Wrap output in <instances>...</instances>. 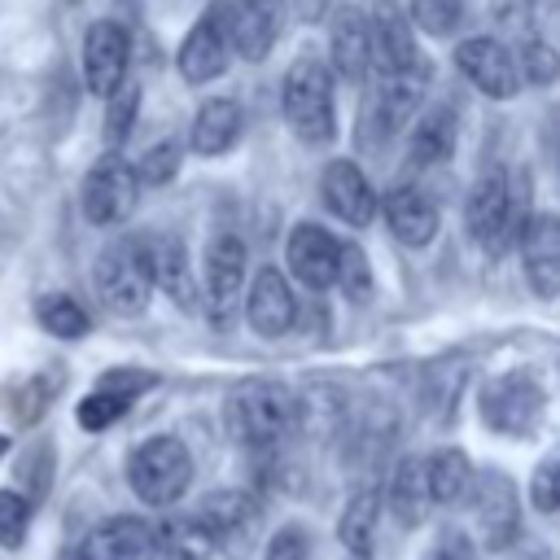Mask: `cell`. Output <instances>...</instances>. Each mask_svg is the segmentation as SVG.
Returning a JSON list of instances; mask_svg holds the SVG:
<instances>
[{"label": "cell", "instance_id": "cell-1", "mask_svg": "<svg viewBox=\"0 0 560 560\" xmlns=\"http://www.w3.org/2000/svg\"><path fill=\"white\" fill-rule=\"evenodd\" d=\"M280 109H284V122L289 131L302 140V144H328L337 136V96H332V70L302 52L289 70H284V83H280Z\"/></svg>", "mask_w": 560, "mask_h": 560}, {"label": "cell", "instance_id": "cell-2", "mask_svg": "<svg viewBox=\"0 0 560 560\" xmlns=\"http://www.w3.org/2000/svg\"><path fill=\"white\" fill-rule=\"evenodd\" d=\"M92 284H96V298H101V306L109 315H122V319L144 315L149 311V298H153V267H149L144 236H118V241H109L96 254Z\"/></svg>", "mask_w": 560, "mask_h": 560}, {"label": "cell", "instance_id": "cell-3", "mask_svg": "<svg viewBox=\"0 0 560 560\" xmlns=\"http://www.w3.org/2000/svg\"><path fill=\"white\" fill-rule=\"evenodd\" d=\"M228 433L249 451H271L293 433V394L280 381H241L223 402Z\"/></svg>", "mask_w": 560, "mask_h": 560}, {"label": "cell", "instance_id": "cell-4", "mask_svg": "<svg viewBox=\"0 0 560 560\" xmlns=\"http://www.w3.org/2000/svg\"><path fill=\"white\" fill-rule=\"evenodd\" d=\"M127 481L136 490L140 503L149 508H171L184 499L188 481H192V455L179 438L171 433H158V438H144L131 459H127Z\"/></svg>", "mask_w": 560, "mask_h": 560}, {"label": "cell", "instance_id": "cell-5", "mask_svg": "<svg viewBox=\"0 0 560 560\" xmlns=\"http://www.w3.org/2000/svg\"><path fill=\"white\" fill-rule=\"evenodd\" d=\"M464 223H468V236L486 249V254H503L521 223H525V210H521V197L508 179V171H486L472 192H468V206H464Z\"/></svg>", "mask_w": 560, "mask_h": 560}, {"label": "cell", "instance_id": "cell-6", "mask_svg": "<svg viewBox=\"0 0 560 560\" xmlns=\"http://www.w3.org/2000/svg\"><path fill=\"white\" fill-rule=\"evenodd\" d=\"M542 416H547V389L538 385L534 372L512 368V372H499L486 381V389H481L486 429H494L503 438H529V433H538Z\"/></svg>", "mask_w": 560, "mask_h": 560}, {"label": "cell", "instance_id": "cell-7", "mask_svg": "<svg viewBox=\"0 0 560 560\" xmlns=\"http://www.w3.org/2000/svg\"><path fill=\"white\" fill-rule=\"evenodd\" d=\"M424 79H429V70L372 74V88L363 101V140L368 144H385L402 127H411V118L420 114V101H424Z\"/></svg>", "mask_w": 560, "mask_h": 560}, {"label": "cell", "instance_id": "cell-8", "mask_svg": "<svg viewBox=\"0 0 560 560\" xmlns=\"http://www.w3.org/2000/svg\"><path fill=\"white\" fill-rule=\"evenodd\" d=\"M245 241L232 232H219L206 245V262H201V306L210 315V324L228 328L245 302Z\"/></svg>", "mask_w": 560, "mask_h": 560}, {"label": "cell", "instance_id": "cell-9", "mask_svg": "<svg viewBox=\"0 0 560 560\" xmlns=\"http://www.w3.org/2000/svg\"><path fill=\"white\" fill-rule=\"evenodd\" d=\"M197 516H201L214 551H223L228 560H245L262 534V503L249 490H214L201 499Z\"/></svg>", "mask_w": 560, "mask_h": 560}, {"label": "cell", "instance_id": "cell-10", "mask_svg": "<svg viewBox=\"0 0 560 560\" xmlns=\"http://www.w3.org/2000/svg\"><path fill=\"white\" fill-rule=\"evenodd\" d=\"M468 503H472L477 538H481L486 551H508L521 538V494H516V486L503 468L477 472L472 490H468Z\"/></svg>", "mask_w": 560, "mask_h": 560}, {"label": "cell", "instance_id": "cell-11", "mask_svg": "<svg viewBox=\"0 0 560 560\" xmlns=\"http://www.w3.org/2000/svg\"><path fill=\"white\" fill-rule=\"evenodd\" d=\"M232 52H236V48H232V26H228V0H214V4L192 22V31L184 35L175 61H179L184 83H210V79H219V74L228 70Z\"/></svg>", "mask_w": 560, "mask_h": 560}, {"label": "cell", "instance_id": "cell-12", "mask_svg": "<svg viewBox=\"0 0 560 560\" xmlns=\"http://www.w3.org/2000/svg\"><path fill=\"white\" fill-rule=\"evenodd\" d=\"M136 197H140L136 166L127 158H118V153L96 158V166L83 179V214H88V223H96V228L122 223L136 210Z\"/></svg>", "mask_w": 560, "mask_h": 560}, {"label": "cell", "instance_id": "cell-13", "mask_svg": "<svg viewBox=\"0 0 560 560\" xmlns=\"http://www.w3.org/2000/svg\"><path fill=\"white\" fill-rule=\"evenodd\" d=\"M368 57L372 74H398V70H429L411 39V18L394 0H376L368 13Z\"/></svg>", "mask_w": 560, "mask_h": 560}, {"label": "cell", "instance_id": "cell-14", "mask_svg": "<svg viewBox=\"0 0 560 560\" xmlns=\"http://www.w3.org/2000/svg\"><path fill=\"white\" fill-rule=\"evenodd\" d=\"M455 70L477 88L486 92L490 101H512L521 92V74H516V61L512 52L490 39V35H472V39H459L455 44Z\"/></svg>", "mask_w": 560, "mask_h": 560}, {"label": "cell", "instance_id": "cell-15", "mask_svg": "<svg viewBox=\"0 0 560 560\" xmlns=\"http://www.w3.org/2000/svg\"><path fill=\"white\" fill-rule=\"evenodd\" d=\"M127 66H131V39L118 22L101 18L88 26L83 35V79H88V92L96 96H109L127 83Z\"/></svg>", "mask_w": 560, "mask_h": 560}, {"label": "cell", "instance_id": "cell-16", "mask_svg": "<svg viewBox=\"0 0 560 560\" xmlns=\"http://www.w3.org/2000/svg\"><path fill=\"white\" fill-rule=\"evenodd\" d=\"M79 560H162L158 529L144 516H105L88 529Z\"/></svg>", "mask_w": 560, "mask_h": 560}, {"label": "cell", "instance_id": "cell-17", "mask_svg": "<svg viewBox=\"0 0 560 560\" xmlns=\"http://www.w3.org/2000/svg\"><path fill=\"white\" fill-rule=\"evenodd\" d=\"M525 280L538 298H560V214H534L516 232Z\"/></svg>", "mask_w": 560, "mask_h": 560}, {"label": "cell", "instance_id": "cell-18", "mask_svg": "<svg viewBox=\"0 0 560 560\" xmlns=\"http://www.w3.org/2000/svg\"><path fill=\"white\" fill-rule=\"evenodd\" d=\"M319 192H324V206L350 223V228H368L376 219V188L368 184V175L350 162V158H332L319 175Z\"/></svg>", "mask_w": 560, "mask_h": 560}, {"label": "cell", "instance_id": "cell-19", "mask_svg": "<svg viewBox=\"0 0 560 560\" xmlns=\"http://www.w3.org/2000/svg\"><path fill=\"white\" fill-rule=\"evenodd\" d=\"M381 214H385V228L398 245L407 249H424L433 236H438V206L424 188L416 184H398L385 192V201H376Z\"/></svg>", "mask_w": 560, "mask_h": 560}, {"label": "cell", "instance_id": "cell-20", "mask_svg": "<svg viewBox=\"0 0 560 560\" xmlns=\"http://www.w3.org/2000/svg\"><path fill=\"white\" fill-rule=\"evenodd\" d=\"M245 319L258 337H284L293 324H298V298H293V284L276 271V267H262L245 293Z\"/></svg>", "mask_w": 560, "mask_h": 560}, {"label": "cell", "instance_id": "cell-21", "mask_svg": "<svg viewBox=\"0 0 560 560\" xmlns=\"http://www.w3.org/2000/svg\"><path fill=\"white\" fill-rule=\"evenodd\" d=\"M337 249H341V241H337L328 228H319V223H298V228L289 232L284 262H289L293 280H302L306 289L319 293V289H328L332 276H337Z\"/></svg>", "mask_w": 560, "mask_h": 560}, {"label": "cell", "instance_id": "cell-22", "mask_svg": "<svg viewBox=\"0 0 560 560\" xmlns=\"http://www.w3.org/2000/svg\"><path fill=\"white\" fill-rule=\"evenodd\" d=\"M232 48L249 61H262L284 26V0H228Z\"/></svg>", "mask_w": 560, "mask_h": 560}, {"label": "cell", "instance_id": "cell-23", "mask_svg": "<svg viewBox=\"0 0 560 560\" xmlns=\"http://www.w3.org/2000/svg\"><path fill=\"white\" fill-rule=\"evenodd\" d=\"M144 249H149V267H153V289H162L179 311H197V284H192V262H188V249L179 236L171 232H153L144 236Z\"/></svg>", "mask_w": 560, "mask_h": 560}, {"label": "cell", "instance_id": "cell-24", "mask_svg": "<svg viewBox=\"0 0 560 560\" xmlns=\"http://www.w3.org/2000/svg\"><path fill=\"white\" fill-rule=\"evenodd\" d=\"M241 127H245L241 105L228 101V96H210V101H201L197 114H192L188 144H192V153H201V158H219V153H228V149L241 140Z\"/></svg>", "mask_w": 560, "mask_h": 560}, {"label": "cell", "instance_id": "cell-25", "mask_svg": "<svg viewBox=\"0 0 560 560\" xmlns=\"http://www.w3.org/2000/svg\"><path fill=\"white\" fill-rule=\"evenodd\" d=\"M459 140V118L451 105H429L411 118V136H407V158L416 166H438L455 153Z\"/></svg>", "mask_w": 560, "mask_h": 560}, {"label": "cell", "instance_id": "cell-26", "mask_svg": "<svg viewBox=\"0 0 560 560\" xmlns=\"http://www.w3.org/2000/svg\"><path fill=\"white\" fill-rule=\"evenodd\" d=\"M328 61L332 74H341L346 83H363L372 74V57H368V18L359 9H341L328 35Z\"/></svg>", "mask_w": 560, "mask_h": 560}, {"label": "cell", "instance_id": "cell-27", "mask_svg": "<svg viewBox=\"0 0 560 560\" xmlns=\"http://www.w3.org/2000/svg\"><path fill=\"white\" fill-rule=\"evenodd\" d=\"M389 516L402 525V529H416L429 512V477H424V459L420 455H402L389 472V486H385V499Z\"/></svg>", "mask_w": 560, "mask_h": 560}, {"label": "cell", "instance_id": "cell-28", "mask_svg": "<svg viewBox=\"0 0 560 560\" xmlns=\"http://www.w3.org/2000/svg\"><path fill=\"white\" fill-rule=\"evenodd\" d=\"M424 477H429V499L433 503H446V508H459L468 503V490H472V464L464 451L455 446H442L424 459Z\"/></svg>", "mask_w": 560, "mask_h": 560}, {"label": "cell", "instance_id": "cell-29", "mask_svg": "<svg viewBox=\"0 0 560 560\" xmlns=\"http://www.w3.org/2000/svg\"><path fill=\"white\" fill-rule=\"evenodd\" d=\"M376 521H381V490H359L350 503H346V512H341V521H337V542L350 551V556H359V560H368L372 556V542H376Z\"/></svg>", "mask_w": 560, "mask_h": 560}, {"label": "cell", "instance_id": "cell-30", "mask_svg": "<svg viewBox=\"0 0 560 560\" xmlns=\"http://www.w3.org/2000/svg\"><path fill=\"white\" fill-rule=\"evenodd\" d=\"M153 529H158L162 560H206L214 551V542H210V534H206L197 512H171Z\"/></svg>", "mask_w": 560, "mask_h": 560}, {"label": "cell", "instance_id": "cell-31", "mask_svg": "<svg viewBox=\"0 0 560 560\" xmlns=\"http://www.w3.org/2000/svg\"><path fill=\"white\" fill-rule=\"evenodd\" d=\"M346 411L350 407H346V398L332 385H315V389H306V394L293 398V429H306L315 438H328V433L341 429Z\"/></svg>", "mask_w": 560, "mask_h": 560}, {"label": "cell", "instance_id": "cell-32", "mask_svg": "<svg viewBox=\"0 0 560 560\" xmlns=\"http://www.w3.org/2000/svg\"><path fill=\"white\" fill-rule=\"evenodd\" d=\"M35 319H39L44 332H52V337H61V341H74V337L88 332V311H83L70 293H44V298L35 302Z\"/></svg>", "mask_w": 560, "mask_h": 560}, {"label": "cell", "instance_id": "cell-33", "mask_svg": "<svg viewBox=\"0 0 560 560\" xmlns=\"http://www.w3.org/2000/svg\"><path fill=\"white\" fill-rule=\"evenodd\" d=\"M512 61H516V74H521V88L529 83V88H547L551 79H560V52L551 48V44H542V39H521V48L512 52Z\"/></svg>", "mask_w": 560, "mask_h": 560}, {"label": "cell", "instance_id": "cell-34", "mask_svg": "<svg viewBox=\"0 0 560 560\" xmlns=\"http://www.w3.org/2000/svg\"><path fill=\"white\" fill-rule=\"evenodd\" d=\"M332 284H341V293H346L350 302H368V298H372V262H368V254H363L354 241H341Z\"/></svg>", "mask_w": 560, "mask_h": 560}, {"label": "cell", "instance_id": "cell-35", "mask_svg": "<svg viewBox=\"0 0 560 560\" xmlns=\"http://www.w3.org/2000/svg\"><path fill=\"white\" fill-rule=\"evenodd\" d=\"M61 381H66L61 372H35L31 381H22L18 394H13V416H18V424H35V420L48 411V402L57 398Z\"/></svg>", "mask_w": 560, "mask_h": 560}, {"label": "cell", "instance_id": "cell-36", "mask_svg": "<svg viewBox=\"0 0 560 560\" xmlns=\"http://www.w3.org/2000/svg\"><path fill=\"white\" fill-rule=\"evenodd\" d=\"M411 26H420L424 35H451L459 22H464V0H411L407 9Z\"/></svg>", "mask_w": 560, "mask_h": 560}, {"label": "cell", "instance_id": "cell-37", "mask_svg": "<svg viewBox=\"0 0 560 560\" xmlns=\"http://www.w3.org/2000/svg\"><path fill=\"white\" fill-rule=\"evenodd\" d=\"M109 101V114H105V140L109 144H122L131 136V122H136V109H140V88L136 83H122L118 92L105 96Z\"/></svg>", "mask_w": 560, "mask_h": 560}, {"label": "cell", "instance_id": "cell-38", "mask_svg": "<svg viewBox=\"0 0 560 560\" xmlns=\"http://www.w3.org/2000/svg\"><path fill=\"white\" fill-rule=\"evenodd\" d=\"M31 529V499L22 490H0V547H22Z\"/></svg>", "mask_w": 560, "mask_h": 560}, {"label": "cell", "instance_id": "cell-39", "mask_svg": "<svg viewBox=\"0 0 560 560\" xmlns=\"http://www.w3.org/2000/svg\"><path fill=\"white\" fill-rule=\"evenodd\" d=\"M175 171H179V144L175 140L149 144L140 153V162H136V179L140 184H166V179H175Z\"/></svg>", "mask_w": 560, "mask_h": 560}, {"label": "cell", "instance_id": "cell-40", "mask_svg": "<svg viewBox=\"0 0 560 560\" xmlns=\"http://www.w3.org/2000/svg\"><path fill=\"white\" fill-rule=\"evenodd\" d=\"M127 407H131V398H122V394L96 385V389L79 402V424H83V429H109Z\"/></svg>", "mask_w": 560, "mask_h": 560}, {"label": "cell", "instance_id": "cell-41", "mask_svg": "<svg viewBox=\"0 0 560 560\" xmlns=\"http://www.w3.org/2000/svg\"><path fill=\"white\" fill-rule=\"evenodd\" d=\"M529 503L538 512H560V455L542 459L529 477Z\"/></svg>", "mask_w": 560, "mask_h": 560}, {"label": "cell", "instance_id": "cell-42", "mask_svg": "<svg viewBox=\"0 0 560 560\" xmlns=\"http://www.w3.org/2000/svg\"><path fill=\"white\" fill-rule=\"evenodd\" d=\"M262 560H311V534L302 525H284L271 534Z\"/></svg>", "mask_w": 560, "mask_h": 560}, {"label": "cell", "instance_id": "cell-43", "mask_svg": "<svg viewBox=\"0 0 560 560\" xmlns=\"http://www.w3.org/2000/svg\"><path fill=\"white\" fill-rule=\"evenodd\" d=\"M424 560H477V547L468 542L464 529H442V534L433 538V547H429Z\"/></svg>", "mask_w": 560, "mask_h": 560}, {"label": "cell", "instance_id": "cell-44", "mask_svg": "<svg viewBox=\"0 0 560 560\" xmlns=\"http://www.w3.org/2000/svg\"><path fill=\"white\" fill-rule=\"evenodd\" d=\"M153 385V372H136V368H118V372H105L101 376V389H114L122 398H136Z\"/></svg>", "mask_w": 560, "mask_h": 560}, {"label": "cell", "instance_id": "cell-45", "mask_svg": "<svg viewBox=\"0 0 560 560\" xmlns=\"http://www.w3.org/2000/svg\"><path fill=\"white\" fill-rule=\"evenodd\" d=\"M293 9L306 18V22H315V18H324V9H328V0H293Z\"/></svg>", "mask_w": 560, "mask_h": 560}, {"label": "cell", "instance_id": "cell-46", "mask_svg": "<svg viewBox=\"0 0 560 560\" xmlns=\"http://www.w3.org/2000/svg\"><path fill=\"white\" fill-rule=\"evenodd\" d=\"M4 455H9V438L0 433V459H4Z\"/></svg>", "mask_w": 560, "mask_h": 560}, {"label": "cell", "instance_id": "cell-47", "mask_svg": "<svg viewBox=\"0 0 560 560\" xmlns=\"http://www.w3.org/2000/svg\"><path fill=\"white\" fill-rule=\"evenodd\" d=\"M534 560H547V556H534Z\"/></svg>", "mask_w": 560, "mask_h": 560}]
</instances>
